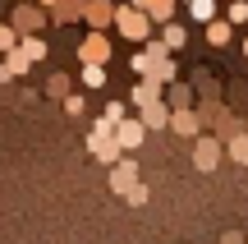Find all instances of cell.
Wrapping results in <instances>:
<instances>
[{"label": "cell", "mask_w": 248, "mask_h": 244, "mask_svg": "<svg viewBox=\"0 0 248 244\" xmlns=\"http://www.w3.org/2000/svg\"><path fill=\"white\" fill-rule=\"evenodd\" d=\"M193 18H212V0H193Z\"/></svg>", "instance_id": "6da1fadb"}, {"label": "cell", "mask_w": 248, "mask_h": 244, "mask_svg": "<svg viewBox=\"0 0 248 244\" xmlns=\"http://www.w3.org/2000/svg\"><path fill=\"white\" fill-rule=\"evenodd\" d=\"M234 162H248V143H234Z\"/></svg>", "instance_id": "277c9868"}, {"label": "cell", "mask_w": 248, "mask_h": 244, "mask_svg": "<svg viewBox=\"0 0 248 244\" xmlns=\"http://www.w3.org/2000/svg\"><path fill=\"white\" fill-rule=\"evenodd\" d=\"M133 180V166H120V171H115V189H120V184H129Z\"/></svg>", "instance_id": "7a4b0ae2"}, {"label": "cell", "mask_w": 248, "mask_h": 244, "mask_svg": "<svg viewBox=\"0 0 248 244\" xmlns=\"http://www.w3.org/2000/svg\"><path fill=\"white\" fill-rule=\"evenodd\" d=\"M9 46H14V33H9V28L0 23V51H9Z\"/></svg>", "instance_id": "3957f363"}, {"label": "cell", "mask_w": 248, "mask_h": 244, "mask_svg": "<svg viewBox=\"0 0 248 244\" xmlns=\"http://www.w3.org/2000/svg\"><path fill=\"white\" fill-rule=\"evenodd\" d=\"M244 51H248V46H244Z\"/></svg>", "instance_id": "5b68a950"}]
</instances>
